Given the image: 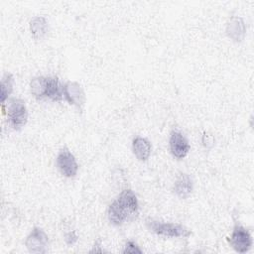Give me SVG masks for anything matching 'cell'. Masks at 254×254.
<instances>
[{"label": "cell", "instance_id": "obj_1", "mask_svg": "<svg viewBox=\"0 0 254 254\" xmlns=\"http://www.w3.org/2000/svg\"><path fill=\"white\" fill-rule=\"evenodd\" d=\"M139 211L137 195L131 189L123 190L109 204L107 217L111 224L119 226L133 219Z\"/></svg>", "mask_w": 254, "mask_h": 254}, {"label": "cell", "instance_id": "obj_2", "mask_svg": "<svg viewBox=\"0 0 254 254\" xmlns=\"http://www.w3.org/2000/svg\"><path fill=\"white\" fill-rule=\"evenodd\" d=\"M146 225L150 231L153 233L170 238H185L191 234V231L183 224L164 222L156 219H147Z\"/></svg>", "mask_w": 254, "mask_h": 254}, {"label": "cell", "instance_id": "obj_3", "mask_svg": "<svg viewBox=\"0 0 254 254\" xmlns=\"http://www.w3.org/2000/svg\"><path fill=\"white\" fill-rule=\"evenodd\" d=\"M9 125L14 130L22 129L28 121V110L25 101L20 98H12L7 104L6 110Z\"/></svg>", "mask_w": 254, "mask_h": 254}, {"label": "cell", "instance_id": "obj_4", "mask_svg": "<svg viewBox=\"0 0 254 254\" xmlns=\"http://www.w3.org/2000/svg\"><path fill=\"white\" fill-rule=\"evenodd\" d=\"M229 245L238 253L248 252L253 244L251 233L247 228L239 223H236L232 229L230 237L227 239Z\"/></svg>", "mask_w": 254, "mask_h": 254}, {"label": "cell", "instance_id": "obj_5", "mask_svg": "<svg viewBox=\"0 0 254 254\" xmlns=\"http://www.w3.org/2000/svg\"><path fill=\"white\" fill-rule=\"evenodd\" d=\"M56 166L59 172L65 178L71 179L77 175L78 164L73 154L67 149L63 148L58 153L56 159Z\"/></svg>", "mask_w": 254, "mask_h": 254}, {"label": "cell", "instance_id": "obj_6", "mask_svg": "<svg viewBox=\"0 0 254 254\" xmlns=\"http://www.w3.org/2000/svg\"><path fill=\"white\" fill-rule=\"evenodd\" d=\"M25 245L30 253L45 254L49 249V236L41 227H34L25 240Z\"/></svg>", "mask_w": 254, "mask_h": 254}, {"label": "cell", "instance_id": "obj_7", "mask_svg": "<svg viewBox=\"0 0 254 254\" xmlns=\"http://www.w3.org/2000/svg\"><path fill=\"white\" fill-rule=\"evenodd\" d=\"M64 98L75 106L79 111L83 110L85 104V93L81 84L76 81H66L64 83Z\"/></svg>", "mask_w": 254, "mask_h": 254}, {"label": "cell", "instance_id": "obj_8", "mask_svg": "<svg viewBox=\"0 0 254 254\" xmlns=\"http://www.w3.org/2000/svg\"><path fill=\"white\" fill-rule=\"evenodd\" d=\"M170 152L178 160L184 159L190 150V145L185 135L180 131H172L169 139Z\"/></svg>", "mask_w": 254, "mask_h": 254}, {"label": "cell", "instance_id": "obj_9", "mask_svg": "<svg viewBox=\"0 0 254 254\" xmlns=\"http://www.w3.org/2000/svg\"><path fill=\"white\" fill-rule=\"evenodd\" d=\"M225 33L227 37L231 39L233 42H242L246 35V26L243 19L238 16L231 17L226 24Z\"/></svg>", "mask_w": 254, "mask_h": 254}, {"label": "cell", "instance_id": "obj_10", "mask_svg": "<svg viewBox=\"0 0 254 254\" xmlns=\"http://www.w3.org/2000/svg\"><path fill=\"white\" fill-rule=\"evenodd\" d=\"M193 190V183L188 174H180L176 179L173 187L175 194L180 198L189 197Z\"/></svg>", "mask_w": 254, "mask_h": 254}, {"label": "cell", "instance_id": "obj_11", "mask_svg": "<svg viewBox=\"0 0 254 254\" xmlns=\"http://www.w3.org/2000/svg\"><path fill=\"white\" fill-rule=\"evenodd\" d=\"M132 151L139 161L145 162L149 159L152 152L151 142L142 136H136L132 140Z\"/></svg>", "mask_w": 254, "mask_h": 254}, {"label": "cell", "instance_id": "obj_12", "mask_svg": "<svg viewBox=\"0 0 254 254\" xmlns=\"http://www.w3.org/2000/svg\"><path fill=\"white\" fill-rule=\"evenodd\" d=\"M45 98L55 102H61L64 99V84L61 83L58 76H47V87Z\"/></svg>", "mask_w": 254, "mask_h": 254}, {"label": "cell", "instance_id": "obj_13", "mask_svg": "<svg viewBox=\"0 0 254 254\" xmlns=\"http://www.w3.org/2000/svg\"><path fill=\"white\" fill-rule=\"evenodd\" d=\"M48 21L45 17L36 16L30 21L31 34L37 40H40L46 36L48 33Z\"/></svg>", "mask_w": 254, "mask_h": 254}, {"label": "cell", "instance_id": "obj_14", "mask_svg": "<svg viewBox=\"0 0 254 254\" xmlns=\"http://www.w3.org/2000/svg\"><path fill=\"white\" fill-rule=\"evenodd\" d=\"M46 87H47V76L45 75L35 76L30 81L31 93L37 99L45 98Z\"/></svg>", "mask_w": 254, "mask_h": 254}, {"label": "cell", "instance_id": "obj_15", "mask_svg": "<svg viewBox=\"0 0 254 254\" xmlns=\"http://www.w3.org/2000/svg\"><path fill=\"white\" fill-rule=\"evenodd\" d=\"M14 86V77L13 74L10 72H5L1 79V94H0V101L1 104H5V101L8 99L9 95L13 91Z\"/></svg>", "mask_w": 254, "mask_h": 254}, {"label": "cell", "instance_id": "obj_16", "mask_svg": "<svg viewBox=\"0 0 254 254\" xmlns=\"http://www.w3.org/2000/svg\"><path fill=\"white\" fill-rule=\"evenodd\" d=\"M122 253L123 254H141L143 253L142 249L138 246V244L132 240H128L126 243H125V246H124V249L122 250Z\"/></svg>", "mask_w": 254, "mask_h": 254}, {"label": "cell", "instance_id": "obj_17", "mask_svg": "<svg viewBox=\"0 0 254 254\" xmlns=\"http://www.w3.org/2000/svg\"><path fill=\"white\" fill-rule=\"evenodd\" d=\"M78 240V236L75 231H69L64 235V241L67 245H73Z\"/></svg>", "mask_w": 254, "mask_h": 254}, {"label": "cell", "instance_id": "obj_18", "mask_svg": "<svg viewBox=\"0 0 254 254\" xmlns=\"http://www.w3.org/2000/svg\"><path fill=\"white\" fill-rule=\"evenodd\" d=\"M202 144L204 145V147L210 148V147H212L213 144H214V139L212 138V136L204 134V135L202 136Z\"/></svg>", "mask_w": 254, "mask_h": 254}, {"label": "cell", "instance_id": "obj_19", "mask_svg": "<svg viewBox=\"0 0 254 254\" xmlns=\"http://www.w3.org/2000/svg\"><path fill=\"white\" fill-rule=\"evenodd\" d=\"M102 252H104V250L101 248L100 243H99L98 241H96V242H95V244H94L93 248L89 251V253H102Z\"/></svg>", "mask_w": 254, "mask_h": 254}]
</instances>
